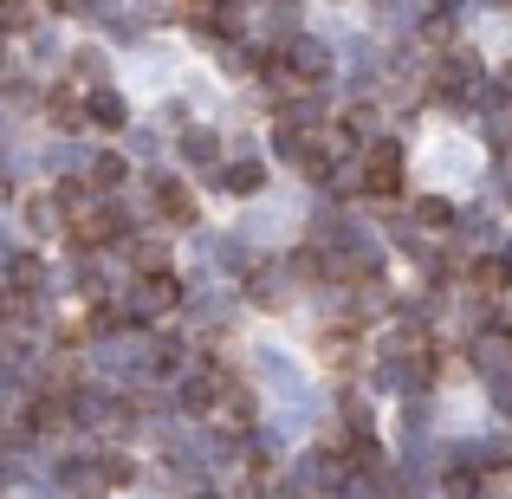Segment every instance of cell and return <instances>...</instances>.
I'll return each instance as SVG.
<instances>
[{
	"mask_svg": "<svg viewBox=\"0 0 512 499\" xmlns=\"http://www.w3.org/2000/svg\"><path fill=\"white\" fill-rule=\"evenodd\" d=\"M344 156H357V130L350 124H318V130L299 137V169L305 175H331Z\"/></svg>",
	"mask_w": 512,
	"mask_h": 499,
	"instance_id": "cell-1",
	"label": "cell"
},
{
	"mask_svg": "<svg viewBox=\"0 0 512 499\" xmlns=\"http://www.w3.org/2000/svg\"><path fill=\"white\" fill-rule=\"evenodd\" d=\"M363 195H376V201L402 195V150L389 137H376L370 150H363Z\"/></svg>",
	"mask_w": 512,
	"mask_h": 499,
	"instance_id": "cell-2",
	"label": "cell"
},
{
	"mask_svg": "<svg viewBox=\"0 0 512 499\" xmlns=\"http://www.w3.org/2000/svg\"><path fill=\"white\" fill-rule=\"evenodd\" d=\"M175 305H182V279L175 273H163V266H156V273H143L137 279V292H130V318H169Z\"/></svg>",
	"mask_w": 512,
	"mask_h": 499,
	"instance_id": "cell-3",
	"label": "cell"
},
{
	"mask_svg": "<svg viewBox=\"0 0 512 499\" xmlns=\"http://www.w3.org/2000/svg\"><path fill=\"white\" fill-rule=\"evenodd\" d=\"M72 240H78V247H117V240H124V214H117V208L72 214Z\"/></svg>",
	"mask_w": 512,
	"mask_h": 499,
	"instance_id": "cell-4",
	"label": "cell"
},
{
	"mask_svg": "<svg viewBox=\"0 0 512 499\" xmlns=\"http://www.w3.org/2000/svg\"><path fill=\"white\" fill-rule=\"evenodd\" d=\"M85 98H91V91H78V85H52L46 91V117L59 130H78V124H85Z\"/></svg>",
	"mask_w": 512,
	"mask_h": 499,
	"instance_id": "cell-5",
	"label": "cell"
},
{
	"mask_svg": "<svg viewBox=\"0 0 512 499\" xmlns=\"http://www.w3.org/2000/svg\"><path fill=\"white\" fill-rule=\"evenodd\" d=\"M85 124H98V130H124V124H130L124 98H117V91H91V98H85Z\"/></svg>",
	"mask_w": 512,
	"mask_h": 499,
	"instance_id": "cell-6",
	"label": "cell"
},
{
	"mask_svg": "<svg viewBox=\"0 0 512 499\" xmlns=\"http://www.w3.org/2000/svg\"><path fill=\"white\" fill-rule=\"evenodd\" d=\"M214 396H221V376H214V370H201L195 383L182 389V409H188V415H208V409H214Z\"/></svg>",
	"mask_w": 512,
	"mask_h": 499,
	"instance_id": "cell-7",
	"label": "cell"
},
{
	"mask_svg": "<svg viewBox=\"0 0 512 499\" xmlns=\"http://www.w3.org/2000/svg\"><path fill=\"white\" fill-rule=\"evenodd\" d=\"M156 201H163V214H169L175 227H182V221H195V195H188L182 182H163V188H156Z\"/></svg>",
	"mask_w": 512,
	"mask_h": 499,
	"instance_id": "cell-8",
	"label": "cell"
},
{
	"mask_svg": "<svg viewBox=\"0 0 512 499\" xmlns=\"http://www.w3.org/2000/svg\"><path fill=\"white\" fill-rule=\"evenodd\" d=\"M33 422L46 428V435H59V428L72 422V402H65V396H39V402H33Z\"/></svg>",
	"mask_w": 512,
	"mask_h": 499,
	"instance_id": "cell-9",
	"label": "cell"
},
{
	"mask_svg": "<svg viewBox=\"0 0 512 499\" xmlns=\"http://www.w3.org/2000/svg\"><path fill=\"white\" fill-rule=\"evenodd\" d=\"M39 13V0H0V33H26Z\"/></svg>",
	"mask_w": 512,
	"mask_h": 499,
	"instance_id": "cell-10",
	"label": "cell"
},
{
	"mask_svg": "<svg viewBox=\"0 0 512 499\" xmlns=\"http://www.w3.org/2000/svg\"><path fill=\"white\" fill-rule=\"evenodd\" d=\"M260 182H266L260 163H234L227 169V188H234V195H260Z\"/></svg>",
	"mask_w": 512,
	"mask_h": 499,
	"instance_id": "cell-11",
	"label": "cell"
},
{
	"mask_svg": "<svg viewBox=\"0 0 512 499\" xmlns=\"http://www.w3.org/2000/svg\"><path fill=\"white\" fill-rule=\"evenodd\" d=\"M415 214H422V227H435V234H441V227H454V208L441 195H422V201H415Z\"/></svg>",
	"mask_w": 512,
	"mask_h": 499,
	"instance_id": "cell-12",
	"label": "cell"
},
{
	"mask_svg": "<svg viewBox=\"0 0 512 499\" xmlns=\"http://www.w3.org/2000/svg\"><path fill=\"white\" fill-rule=\"evenodd\" d=\"M85 182H91V188H117V182H124V156H98Z\"/></svg>",
	"mask_w": 512,
	"mask_h": 499,
	"instance_id": "cell-13",
	"label": "cell"
},
{
	"mask_svg": "<svg viewBox=\"0 0 512 499\" xmlns=\"http://www.w3.org/2000/svg\"><path fill=\"white\" fill-rule=\"evenodd\" d=\"M474 487L487 493V499H512V467H493V474H480Z\"/></svg>",
	"mask_w": 512,
	"mask_h": 499,
	"instance_id": "cell-14",
	"label": "cell"
},
{
	"mask_svg": "<svg viewBox=\"0 0 512 499\" xmlns=\"http://www.w3.org/2000/svg\"><path fill=\"white\" fill-rule=\"evenodd\" d=\"M344 499H383V487H376L370 474H350L344 480Z\"/></svg>",
	"mask_w": 512,
	"mask_h": 499,
	"instance_id": "cell-15",
	"label": "cell"
},
{
	"mask_svg": "<svg viewBox=\"0 0 512 499\" xmlns=\"http://www.w3.org/2000/svg\"><path fill=\"white\" fill-rule=\"evenodd\" d=\"M13 286L33 292V286H39V260H13Z\"/></svg>",
	"mask_w": 512,
	"mask_h": 499,
	"instance_id": "cell-16",
	"label": "cell"
},
{
	"mask_svg": "<svg viewBox=\"0 0 512 499\" xmlns=\"http://www.w3.org/2000/svg\"><path fill=\"white\" fill-rule=\"evenodd\" d=\"M448 499H480V487H474V474H448Z\"/></svg>",
	"mask_w": 512,
	"mask_h": 499,
	"instance_id": "cell-17",
	"label": "cell"
},
{
	"mask_svg": "<svg viewBox=\"0 0 512 499\" xmlns=\"http://www.w3.org/2000/svg\"><path fill=\"white\" fill-rule=\"evenodd\" d=\"M98 467H104V474H111V487H124V480H130V461H124V454H104Z\"/></svg>",
	"mask_w": 512,
	"mask_h": 499,
	"instance_id": "cell-18",
	"label": "cell"
},
{
	"mask_svg": "<svg viewBox=\"0 0 512 499\" xmlns=\"http://www.w3.org/2000/svg\"><path fill=\"white\" fill-rule=\"evenodd\" d=\"M474 279H480V286H506V266H500V260H480Z\"/></svg>",
	"mask_w": 512,
	"mask_h": 499,
	"instance_id": "cell-19",
	"label": "cell"
},
{
	"mask_svg": "<svg viewBox=\"0 0 512 499\" xmlns=\"http://www.w3.org/2000/svg\"><path fill=\"white\" fill-rule=\"evenodd\" d=\"M247 487H253V493L273 487V461H253V467H247Z\"/></svg>",
	"mask_w": 512,
	"mask_h": 499,
	"instance_id": "cell-20",
	"label": "cell"
},
{
	"mask_svg": "<svg viewBox=\"0 0 512 499\" xmlns=\"http://www.w3.org/2000/svg\"><path fill=\"white\" fill-rule=\"evenodd\" d=\"M182 150H188V156H214V137H195V130H188V137H182Z\"/></svg>",
	"mask_w": 512,
	"mask_h": 499,
	"instance_id": "cell-21",
	"label": "cell"
},
{
	"mask_svg": "<svg viewBox=\"0 0 512 499\" xmlns=\"http://www.w3.org/2000/svg\"><path fill=\"white\" fill-rule=\"evenodd\" d=\"M52 7H65V13H72V7H85V0H52Z\"/></svg>",
	"mask_w": 512,
	"mask_h": 499,
	"instance_id": "cell-22",
	"label": "cell"
}]
</instances>
